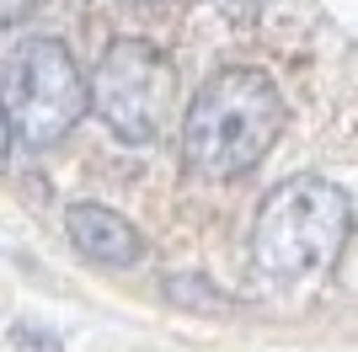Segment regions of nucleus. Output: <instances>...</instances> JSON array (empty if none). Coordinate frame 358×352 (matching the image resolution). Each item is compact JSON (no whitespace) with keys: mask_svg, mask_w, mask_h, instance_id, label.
Returning a JSON list of instances; mask_svg holds the SVG:
<instances>
[{"mask_svg":"<svg viewBox=\"0 0 358 352\" xmlns=\"http://www.w3.org/2000/svg\"><path fill=\"white\" fill-rule=\"evenodd\" d=\"M11 133L22 145L43 149L59 145L64 133L86 117L91 86L80 80V64L70 59V48L54 38H27L6 64V96H0Z\"/></svg>","mask_w":358,"mask_h":352,"instance_id":"7ed1b4c3","label":"nucleus"},{"mask_svg":"<svg viewBox=\"0 0 358 352\" xmlns=\"http://www.w3.org/2000/svg\"><path fill=\"white\" fill-rule=\"evenodd\" d=\"M171 86L177 75L161 54L139 38H118L107 43V54L96 59V75H91V107L107 129L129 139V145H150L166 123V107H171Z\"/></svg>","mask_w":358,"mask_h":352,"instance_id":"20e7f679","label":"nucleus"},{"mask_svg":"<svg viewBox=\"0 0 358 352\" xmlns=\"http://www.w3.org/2000/svg\"><path fill=\"white\" fill-rule=\"evenodd\" d=\"M166 299H171V309H203V315H224L230 309V293L214 278H203V272H171L166 278Z\"/></svg>","mask_w":358,"mask_h":352,"instance_id":"423d86ee","label":"nucleus"},{"mask_svg":"<svg viewBox=\"0 0 358 352\" xmlns=\"http://www.w3.org/2000/svg\"><path fill=\"white\" fill-rule=\"evenodd\" d=\"M11 347H16V352H64V342L54 337L48 325L22 321V325H11Z\"/></svg>","mask_w":358,"mask_h":352,"instance_id":"0eeeda50","label":"nucleus"},{"mask_svg":"<svg viewBox=\"0 0 358 352\" xmlns=\"http://www.w3.org/2000/svg\"><path fill=\"white\" fill-rule=\"evenodd\" d=\"M11 149V117H6V107H0V155Z\"/></svg>","mask_w":358,"mask_h":352,"instance_id":"1a4fd4ad","label":"nucleus"},{"mask_svg":"<svg viewBox=\"0 0 358 352\" xmlns=\"http://www.w3.org/2000/svg\"><path fill=\"white\" fill-rule=\"evenodd\" d=\"M64 230H70L75 251L96 267H134L139 256H145L139 230L123 219V214L102 208V203H75L70 214H64Z\"/></svg>","mask_w":358,"mask_h":352,"instance_id":"39448f33","label":"nucleus"},{"mask_svg":"<svg viewBox=\"0 0 358 352\" xmlns=\"http://www.w3.org/2000/svg\"><path fill=\"white\" fill-rule=\"evenodd\" d=\"M27 6H32V0H0V27L16 22V16H27Z\"/></svg>","mask_w":358,"mask_h":352,"instance_id":"6e6552de","label":"nucleus"},{"mask_svg":"<svg viewBox=\"0 0 358 352\" xmlns=\"http://www.w3.org/2000/svg\"><path fill=\"white\" fill-rule=\"evenodd\" d=\"M278 133H284V96L273 75L252 64H230L187 107L182 161L198 182H236L252 166H262Z\"/></svg>","mask_w":358,"mask_h":352,"instance_id":"f257e3e1","label":"nucleus"},{"mask_svg":"<svg viewBox=\"0 0 358 352\" xmlns=\"http://www.w3.org/2000/svg\"><path fill=\"white\" fill-rule=\"evenodd\" d=\"M348 224V192L321 182V176H294L284 187H273L257 208L252 224V267L273 283L315 278L343 256Z\"/></svg>","mask_w":358,"mask_h":352,"instance_id":"f03ea898","label":"nucleus"},{"mask_svg":"<svg viewBox=\"0 0 358 352\" xmlns=\"http://www.w3.org/2000/svg\"><path fill=\"white\" fill-rule=\"evenodd\" d=\"M224 6H230V11H246V6H257V0H224Z\"/></svg>","mask_w":358,"mask_h":352,"instance_id":"9d476101","label":"nucleus"}]
</instances>
